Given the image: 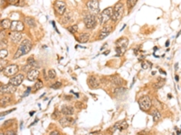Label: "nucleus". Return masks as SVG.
<instances>
[{
    "instance_id": "obj_1",
    "label": "nucleus",
    "mask_w": 181,
    "mask_h": 135,
    "mask_svg": "<svg viewBox=\"0 0 181 135\" xmlns=\"http://www.w3.org/2000/svg\"><path fill=\"white\" fill-rule=\"evenodd\" d=\"M31 49H32V42L27 39L24 40L21 42V44H20L19 48H18V50L16 51L15 56H14V59H18L21 56H23V55L28 53L31 51Z\"/></svg>"
},
{
    "instance_id": "obj_2",
    "label": "nucleus",
    "mask_w": 181,
    "mask_h": 135,
    "mask_svg": "<svg viewBox=\"0 0 181 135\" xmlns=\"http://www.w3.org/2000/svg\"><path fill=\"white\" fill-rule=\"evenodd\" d=\"M129 44V40L125 37H122L121 39H119L116 41V48L115 51L117 52V56H122V55L125 53L127 47Z\"/></svg>"
},
{
    "instance_id": "obj_3",
    "label": "nucleus",
    "mask_w": 181,
    "mask_h": 135,
    "mask_svg": "<svg viewBox=\"0 0 181 135\" xmlns=\"http://www.w3.org/2000/svg\"><path fill=\"white\" fill-rule=\"evenodd\" d=\"M123 13H124L123 4L121 2L117 3L113 7V14H112V16H111V20L113 22L119 21L122 17Z\"/></svg>"
},
{
    "instance_id": "obj_4",
    "label": "nucleus",
    "mask_w": 181,
    "mask_h": 135,
    "mask_svg": "<svg viewBox=\"0 0 181 135\" xmlns=\"http://www.w3.org/2000/svg\"><path fill=\"white\" fill-rule=\"evenodd\" d=\"M112 14H113V8L112 7H108V8L104 9L99 16L100 24H104L105 23H107L110 19H111Z\"/></svg>"
},
{
    "instance_id": "obj_5",
    "label": "nucleus",
    "mask_w": 181,
    "mask_h": 135,
    "mask_svg": "<svg viewBox=\"0 0 181 135\" xmlns=\"http://www.w3.org/2000/svg\"><path fill=\"white\" fill-rule=\"evenodd\" d=\"M139 106L140 108L142 110V111H148L149 109H150L151 106H152V101L150 99V97L148 96H142L140 99L139 100Z\"/></svg>"
},
{
    "instance_id": "obj_6",
    "label": "nucleus",
    "mask_w": 181,
    "mask_h": 135,
    "mask_svg": "<svg viewBox=\"0 0 181 135\" xmlns=\"http://www.w3.org/2000/svg\"><path fill=\"white\" fill-rule=\"evenodd\" d=\"M83 22L87 29H93L97 24L96 17L94 15H88L83 18Z\"/></svg>"
},
{
    "instance_id": "obj_7",
    "label": "nucleus",
    "mask_w": 181,
    "mask_h": 135,
    "mask_svg": "<svg viewBox=\"0 0 181 135\" xmlns=\"http://www.w3.org/2000/svg\"><path fill=\"white\" fill-rule=\"evenodd\" d=\"M18 66L12 64L9 65L7 67H5V69L4 70V74L7 77H14L15 75H16V73L18 72Z\"/></svg>"
},
{
    "instance_id": "obj_8",
    "label": "nucleus",
    "mask_w": 181,
    "mask_h": 135,
    "mask_svg": "<svg viewBox=\"0 0 181 135\" xmlns=\"http://www.w3.org/2000/svg\"><path fill=\"white\" fill-rule=\"evenodd\" d=\"M87 8L93 14H99L100 5H99L98 0H90V1H88V3H87Z\"/></svg>"
},
{
    "instance_id": "obj_9",
    "label": "nucleus",
    "mask_w": 181,
    "mask_h": 135,
    "mask_svg": "<svg viewBox=\"0 0 181 135\" xmlns=\"http://www.w3.org/2000/svg\"><path fill=\"white\" fill-rule=\"evenodd\" d=\"M24 76L23 74H17V75H15L14 77H12L10 79H9V84L15 86V87H17V86H20L24 80Z\"/></svg>"
},
{
    "instance_id": "obj_10",
    "label": "nucleus",
    "mask_w": 181,
    "mask_h": 135,
    "mask_svg": "<svg viewBox=\"0 0 181 135\" xmlns=\"http://www.w3.org/2000/svg\"><path fill=\"white\" fill-rule=\"evenodd\" d=\"M54 9L56 11V13L63 15L65 13V10H66V4L63 1H57L55 2L54 4Z\"/></svg>"
},
{
    "instance_id": "obj_11",
    "label": "nucleus",
    "mask_w": 181,
    "mask_h": 135,
    "mask_svg": "<svg viewBox=\"0 0 181 135\" xmlns=\"http://www.w3.org/2000/svg\"><path fill=\"white\" fill-rule=\"evenodd\" d=\"M16 90V87L11 85V84H7V85H4L1 86V94H13L15 93Z\"/></svg>"
},
{
    "instance_id": "obj_12",
    "label": "nucleus",
    "mask_w": 181,
    "mask_h": 135,
    "mask_svg": "<svg viewBox=\"0 0 181 135\" xmlns=\"http://www.w3.org/2000/svg\"><path fill=\"white\" fill-rule=\"evenodd\" d=\"M24 28V24L20 21H13L10 27L12 32H22Z\"/></svg>"
},
{
    "instance_id": "obj_13",
    "label": "nucleus",
    "mask_w": 181,
    "mask_h": 135,
    "mask_svg": "<svg viewBox=\"0 0 181 135\" xmlns=\"http://www.w3.org/2000/svg\"><path fill=\"white\" fill-rule=\"evenodd\" d=\"M100 83H101V80L95 76H91L88 78V85L92 88H97L100 86Z\"/></svg>"
},
{
    "instance_id": "obj_14",
    "label": "nucleus",
    "mask_w": 181,
    "mask_h": 135,
    "mask_svg": "<svg viewBox=\"0 0 181 135\" xmlns=\"http://www.w3.org/2000/svg\"><path fill=\"white\" fill-rule=\"evenodd\" d=\"M39 74H40V71L39 70L37 69H32L28 73H27V79L30 81H34L35 80V79H37V78L39 77Z\"/></svg>"
},
{
    "instance_id": "obj_15",
    "label": "nucleus",
    "mask_w": 181,
    "mask_h": 135,
    "mask_svg": "<svg viewBox=\"0 0 181 135\" xmlns=\"http://www.w3.org/2000/svg\"><path fill=\"white\" fill-rule=\"evenodd\" d=\"M10 40L14 42V43H18L22 40V34L20 32H12L9 33Z\"/></svg>"
},
{
    "instance_id": "obj_16",
    "label": "nucleus",
    "mask_w": 181,
    "mask_h": 135,
    "mask_svg": "<svg viewBox=\"0 0 181 135\" xmlns=\"http://www.w3.org/2000/svg\"><path fill=\"white\" fill-rule=\"evenodd\" d=\"M62 114H64L66 116H70L74 114V108L72 106L69 105H64L62 106Z\"/></svg>"
},
{
    "instance_id": "obj_17",
    "label": "nucleus",
    "mask_w": 181,
    "mask_h": 135,
    "mask_svg": "<svg viewBox=\"0 0 181 135\" xmlns=\"http://www.w3.org/2000/svg\"><path fill=\"white\" fill-rule=\"evenodd\" d=\"M59 122H60V124L63 126V127H67V126H70L72 125L74 121L73 118L69 117V116H66V117H63V118H61L59 120Z\"/></svg>"
},
{
    "instance_id": "obj_18",
    "label": "nucleus",
    "mask_w": 181,
    "mask_h": 135,
    "mask_svg": "<svg viewBox=\"0 0 181 135\" xmlns=\"http://www.w3.org/2000/svg\"><path fill=\"white\" fill-rule=\"evenodd\" d=\"M127 128H128V124H127V122L125 121H121V122H116V124H114V126H113L112 131H116V130L124 131V130H126Z\"/></svg>"
},
{
    "instance_id": "obj_19",
    "label": "nucleus",
    "mask_w": 181,
    "mask_h": 135,
    "mask_svg": "<svg viewBox=\"0 0 181 135\" xmlns=\"http://www.w3.org/2000/svg\"><path fill=\"white\" fill-rule=\"evenodd\" d=\"M110 31H111V27L110 26H106V27L102 28L101 30V32H100V34H99V37H98L99 40L105 39L110 33Z\"/></svg>"
},
{
    "instance_id": "obj_20",
    "label": "nucleus",
    "mask_w": 181,
    "mask_h": 135,
    "mask_svg": "<svg viewBox=\"0 0 181 135\" xmlns=\"http://www.w3.org/2000/svg\"><path fill=\"white\" fill-rule=\"evenodd\" d=\"M12 101L11 96H2L1 98H0V104H1V107H5L7 106H8L9 104Z\"/></svg>"
},
{
    "instance_id": "obj_21",
    "label": "nucleus",
    "mask_w": 181,
    "mask_h": 135,
    "mask_svg": "<svg viewBox=\"0 0 181 135\" xmlns=\"http://www.w3.org/2000/svg\"><path fill=\"white\" fill-rule=\"evenodd\" d=\"M111 83L114 86H116V87H121V86H122V84H123V80L121 78L115 75V76L111 77Z\"/></svg>"
},
{
    "instance_id": "obj_22",
    "label": "nucleus",
    "mask_w": 181,
    "mask_h": 135,
    "mask_svg": "<svg viewBox=\"0 0 181 135\" xmlns=\"http://www.w3.org/2000/svg\"><path fill=\"white\" fill-rule=\"evenodd\" d=\"M150 114H151V116L153 117V121L156 122H159L161 119V114H160V112L159 111L158 109H153V110H151Z\"/></svg>"
},
{
    "instance_id": "obj_23",
    "label": "nucleus",
    "mask_w": 181,
    "mask_h": 135,
    "mask_svg": "<svg viewBox=\"0 0 181 135\" xmlns=\"http://www.w3.org/2000/svg\"><path fill=\"white\" fill-rule=\"evenodd\" d=\"M89 39H90V34L89 33H83L77 38V41L79 42H81V43H85V42H87L89 41Z\"/></svg>"
},
{
    "instance_id": "obj_24",
    "label": "nucleus",
    "mask_w": 181,
    "mask_h": 135,
    "mask_svg": "<svg viewBox=\"0 0 181 135\" xmlns=\"http://www.w3.org/2000/svg\"><path fill=\"white\" fill-rule=\"evenodd\" d=\"M71 17H72L71 13H64L63 15V17H62V19H61V23H64V24L68 23H69V21L71 20Z\"/></svg>"
},
{
    "instance_id": "obj_25",
    "label": "nucleus",
    "mask_w": 181,
    "mask_h": 135,
    "mask_svg": "<svg viewBox=\"0 0 181 135\" xmlns=\"http://www.w3.org/2000/svg\"><path fill=\"white\" fill-rule=\"evenodd\" d=\"M165 81H166L165 79L161 78H158V82H156V84L153 85V88H156V89H159V88H161L165 85Z\"/></svg>"
},
{
    "instance_id": "obj_26",
    "label": "nucleus",
    "mask_w": 181,
    "mask_h": 135,
    "mask_svg": "<svg viewBox=\"0 0 181 135\" xmlns=\"http://www.w3.org/2000/svg\"><path fill=\"white\" fill-rule=\"evenodd\" d=\"M24 23H26V24L27 26H29V27H35V20L33 19V18H31V17H26V18H24Z\"/></svg>"
},
{
    "instance_id": "obj_27",
    "label": "nucleus",
    "mask_w": 181,
    "mask_h": 135,
    "mask_svg": "<svg viewBox=\"0 0 181 135\" xmlns=\"http://www.w3.org/2000/svg\"><path fill=\"white\" fill-rule=\"evenodd\" d=\"M11 24L12 23L8 19H4L1 21V27L3 29H9L11 27Z\"/></svg>"
},
{
    "instance_id": "obj_28",
    "label": "nucleus",
    "mask_w": 181,
    "mask_h": 135,
    "mask_svg": "<svg viewBox=\"0 0 181 135\" xmlns=\"http://www.w3.org/2000/svg\"><path fill=\"white\" fill-rule=\"evenodd\" d=\"M151 66H152V64L150 62H148V61H147V60H142L141 61V67H142L143 70H147V69H148V68H150Z\"/></svg>"
},
{
    "instance_id": "obj_29",
    "label": "nucleus",
    "mask_w": 181,
    "mask_h": 135,
    "mask_svg": "<svg viewBox=\"0 0 181 135\" xmlns=\"http://www.w3.org/2000/svg\"><path fill=\"white\" fill-rule=\"evenodd\" d=\"M67 30L69 31L71 33H77V31H78V25H77V24H73V25H71V26L68 27Z\"/></svg>"
},
{
    "instance_id": "obj_30",
    "label": "nucleus",
    "mask_w": 181,
    "mask_h": 135,
    "mask_svg": "<svg viewBox=\"0 0 181 135\" xmlns=\"http://www.w3.org/2000/svg\"><path fill=\"white\" fill-rule=\"evenodd\" d=\"M43 81L39 79V80H37V81L35 82V90H38V89L42 88H43Z\"/></svg>"
},
{
    "instance_id": "obj_31",
    "label": "nucleus",
    "mask_w": 181,
    "mask_h": 135,
    "mask_svg": "<svg viewBox=\"0 0 181 135\" xmlns=\"http://www.w3.org/2000/svg\"><path fill=\"white\" fill-rule=\"evenodd\" d=\"M137 2H138V0H127V5L129 8H132L136 5Z\"/></svg>"
},
{
    "instance_id": "obj_32",
    "label": "nucleus",
    "mask_w": 181,
    "mask_h": 135,
    "mask_svg": "<svg viewBox=\"0 0 181 135\" xmlns=\"http://www.w3.org/2000/svg\"><path fill=\"white\" fill-rule=\"evenodd\" d=\"M55 77H56V72L54 71V70H49V71H48V78L54 79Z\"/></svg>"
},
{
    "instance_id": "obj_33",
    "label": "nucleus",
    "mask_w": 181,
    "mask_h": 135,
    "mask_svg": "<svg viewBox=\"0 0 181 135\" xmlns=\"http://www.w3.org/2000/svg\"><path fill=\"white\" fill-rule=\"evenodd\" d=\"M61 87H62V82H60V81H56V82H54V85L51 86V88H53V89H58V88H60Z\"/></svg>"
},
{
    "instance_id": "obj_34",
    "label": "nucleus",
    "mask_w": 181,
    "mask_h": 135,
    "mask_svg": "<svg viewBox=\"0 0 181 135\" xmlns=\"http://www.w3.org/2000/svg\"><path fill=\"white\" fill-rule=\"evenodd\" d=\"M7 50H1V51H0V57H1V59H4L7 56Z\"/></svg>"
},
{
    "instance_id": "obj_35",
    "label": "nucleus",
    "mask_w": 181,
    "mask_h": 135,
    "mask_svg": "<svg viewBox=\"0 0 181 135\" xmlns=\"http://www.w3.org/2000/svg\"><path fill=\"white\" fill-rule=\"evenodd\" d=\"M16 110V108H13V109H11V110H8V111H7V112H5V113H2L1 114V119H3V116H5V115H7V114H10V113H12L13 111H15Z\"/></svg>"
},
{
    "instance_id": "obj_36",
    "label": "nucleus",
    "mask_w": 181,
    "mask_h": 135,
    "mask_svg": "<svg viewBox=\"0 0 181 135\" xmlns=\"http://www.w3.org/2000/svg\"><path fill=\"white\" fill-rule=\"evenodd\" d=\"M52 117H53V119H58V118L60 117L59 112H57V111H54V114H53V115H52Z\"/></svg>"
},
{
    "instance_id": "obj_37",
    "label": "nucleus",
    "mask_w": 181,
    "mask_h": 135,
    "mask_svg": "<svg viewBox=\"0 0 181 135\" xmlns=\"http://www.w3.org/2000/svg\"><path fill=\"white\" fill-rule=\"evenodd\" d=\"M7 2L10 5H18V2H19V0H7Z\"/></svg>"
},
{
    "instance_id": "obj_38",
    "label": "nucleus",
    "mask_w": 181,
    "mask_h": 135,
    "mask_svg": "<svg viewBox=\"0 0 181 135\" xmlns=\"http://www.w3.org/2000/svg\"><path fill=\"white\" fill-rule=\"evenodd\" d=\"M12 122H13V120H7V121H5V122H4V126L5 127H8L9 125H11V124Z\"/></svg>"
},
{
    "instance_id": "obj_39",
    "label": "nucleus",
    "mask_w": 181,
    "mask_h": 135,
    "mask_svg": "<svg viewBox=\"0 0 181 135\" xmlns=\"http://www.w3.org/2000/svg\"><path fill=\"white\" fill-rule=\"evenodd\" d=\"M140 48V47H137L136 49H134V50H133V51H134V54H135V55H138V54H139Z\"/></svg>"
},
{
    "instance_id": "obj_40",
    "label": "nucleus",
    "mask_w": 181,
    "mask_h": 135,
    "mask_svg": "<svg viewBox=\"0 0 181 135\" xmlns=\"http://www.w3.org/2000/svg\"><path fill=\"white\" fill-rule=\"evenodd\" d=\"M5 135H16V133L14 131H7L5 132Z\"/></svg>"
},
{
    "instance_id": "obj_41",
    "label": "nucleus",
    "mask_w": 181,
    "mask_h": 135,
    "mask_svg": "<svg viewBox=\"0 0 181 135\" xmlns=\"http://www.w3.org/2000/svg\"><path fill=\"white\" fill-rule=\"evenodd\" d=\"M50 135H60V132L58 131H53V132H51Z\"/></svg>"
},
{
    "instance_id": "obj_42",
    "label": "nucleus",
    "mask_w": 181,
    "mask_h": 135,
    "mask_svg": "<svg viewBox=\"0 0 181 135\" xmlns=\"http://www.w3.org/2000/svg\"><path fill=\"white\" fill-rule=\"evenodd\" d=\"M31 91V88H27V90H26V93H24V96H26L28 94H29V92Z\"/></svg>"
},
{
    "instance_id": "obj_43",
    "label": "nucleus",
    "mask_w": 181,
    "mask_h": 135,
    "mask_svg": "<svg viewBox=\"0 0 181 135\" xmlns=\"http://www.w3.org/2000/svg\"><path fill=\"white\" fill-rule=\"evenodd\" d=\"M53 23V26H54V28L56 30V32H57V33H60V32H59V31H58V29L57 28H56V25H55V23L54 22H52Z\"/></svg>"
},
{
    "instance_id": "obj_44",
    "label": "nucleus",
    "mask_w": 181,
    "mask_h": 135,
    "mask_svg": "<svg viewBox=\"0 0 181 135\" xmlns=\"http://www.w3.org/2000/svg\"><path fill=\"white\" fill-rule=\"evenodd\" d=\"M88 135H102V133H96V132H93V133H90Z\"/></svg>"
},
{
    "instance_id": "obj_45",
    "label": "nucleus",
    "mask_w": 181,
    "mask_h": 135,
    "mask_svg": "<svg viewBox=\"0 0 181 135\" xmlns=\"http://www.w3.org/2000/svg\"><path fill=\"white\" fill-rule=\"evenodd\" d=\"M109 53H110V51H106L103 52V55H108Z\"/></svg>"
},
{
    "instance_id": "obj_46",
    "label": "nucleus",
    "mask_w": 181,
    "mask_h": 135,
    "mask_svg": "<svg viewBox=\"0 0 181 135\" xmlns=\"http://www.w3.org/2000/svg\"><path fill=\"white\" fill-rule=\"evenodd\" d=\"M168 45H169V41L167 40V41H166V47H168Z\"/></svg>"
},
{
    "instance_id": "obj_47",
    "label": "nucleus",
    "mask_w": 181,
    "mask_h": 135,
    "mask_svg": "<svg viewBox=\"0 0 181 135\" xmlns=\"http://www.w3.org/2000/svg\"><path fill=\"white\" fill-rule=\"evenodd\" d=\"M159 72H160V73H162V74H164V75H166V72H165L164 70H159Z\"/></svg>"
},
{
    "instance_id": "obj_48",
    "label": "nucleus",
    "mask_w": 181,
    "mask_h": 135,
    "mask_svg": "<svg viewBox=\"0 0 181 135\" xmlns=\"http://www.w3.org/2000/svg\"><path fill=\"white\" fill-rule=\"evenodd\" d=\"M175 79H176V81H177V82L179 80V78H178V75H177L176 77H175Z\"/></svg>"
},
{
    "instance_id": "obj_49",
    "label": "nucleus",
    "mask_w": 181,
    "mask_h": 135,
    "mask_svg": "<svg viewBox=\"0 0 181 135\" xmlns=\"http://www.w3.org/2000/svg\"><path fill=\"white\" fill-rule=\"evenodd\" d=\"M34 114H35V112H34V111H33V112H30V115H33Z\"/></svg>"
},
{
    "instance_id": "obj_50",
    "label": "nucleus",
    "mask_w": 181,
    "mask_h": 135,
    "mask_svg": "<svg viewBox=\"0 0 181 135\" xmlns=\"http://www.w3.org/2000/svg\"><path fill=\"white\" fill-rule=\"evenodd\" d=\"M153 50H154V51H157V50H158V47H154Z\"/></svg>"
},
{
    "instance_id": "obj_51",
    "label": "nucleus",
    "mask_w": 181,
    "mask_h": 135,
    "mask_svg": "<svg viewBox=\"0 0 181 135\" xmlns=\"http://www.w3.org/2000/svg\"><path fill=\"white\" fill-rule=\"evenodd\" d=\"M151 74H152V75H155V74H156V72H155V71H152Z\"/></svg>"
},
{
    "instance_id": "obj_52",
    "label": "nucleus",
    "mask_w": 181,
    "mask_h": 135,
    "mask_svg": "<svg viewBox=\"0 0 181 135\" xmlns=\"http://www.w3.org/2000/svg\"><path fill=\"white\" fill-rule=\"evenodd\" d=\"M167 96H168V98H171V97H172V96H171V95H168Z\"/></svg>"
},
{
    "instance_id": "obj_53",
    "label": "nucleus",
    "mask_w": 181,
    "mask_h": 135,
    "mask_svg": "<svg viewBox=\"0 0 181 135\" xmlns=\"http://www.w3.org/2000/svg\"><path fill=\"white\" fill-rule=\"evenodd\" d=\"M0 135H4V133H3V132H1V133H0Z\"/></svg>"
}]
</instances>
